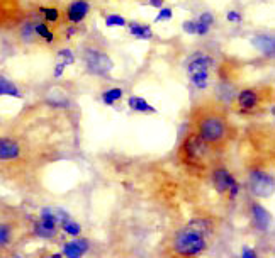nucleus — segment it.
<instances>
[{"mask_svg":"<svg viewBox=\"0 0 275 258\" xmlns=\"http://www.w3.org/2000/svg\"><path fill=\"white\" fill-rule=\"evenodd\" d=\"M127 105H129L132 110H136V112H145V114L157 112V109H155L153 105H150L145 99H141V97H138V95L129 97V100H127Z\"/></svg>","mask_w":275,"mask_h":258,"instance_id":"2eb2a0df","label":"nucleus"},{"mask_svg":"<svg viewBox=\"0 0 275 258\" xmlns=\"http://www.w3.org/2000/svg\"><path fill=\"white\" fill-rule=\"evenodd\" d=\"M182 28L187 34H196V19H190V21H185L182 24Z\"/></svg>","mask_w":275,"mask_h":258,"instance_id":"bb28decb","label":"nucleus"},{"mask_svg":"<svg viewBox=\"0 0 275 258\" xmlns=\"http://www.w3.org/2000/svg\"><path fill=\"white\" fill-rule=\"evenodd\" d=\"M127 21L124 19L121 14H109L105 17V26L107 28H114V26H119V28H122V26H126Z\"/></svg>","mask_w":275,"mask_h":258,"instance_id":"4be33fe9","label":"nucleus"},{"mask_svg":"<svg viewBox=\"0 0 275 258\" xmlns=\"http://www.w3.org/2000/svg\"><path fill=\"white\" fill-rule=\"evenodd\" d=\"M33 29H34V33H36V36L44 39L48 44L55 43V34H53V31L50 29V26H48L46 22H34Z\"/></svg>","mask_w":275,"mask_h":258,"instance_id":"dca6fc26","label":"nucleus"},{"mask_svg":"<svg viewBox=\"0 0 275 258\" xmlns=\"http://www.w3.org/2000/svg\"><path fill=\"white\" fill-rule=\"evenodd\" d=\"M255 44L260 48L263 55H267V53H268V55H272V53H273V41L270 38H267V36L255 38Z\"/></svg>","mask_w":275,"mask_h":258,"instance_id":"aec40b11","label":"nucleus"},{"mask_svg":"<svg viewBox=\"0 0 275 258\" xmlns=\"http://www.w3.org/2000/svg\"><path fill=\"white\" fill-rule=\"evenodd\" d=\"M16 258H21V256H16Z\"/></svg>","mask_w":275,"mask_h":258,"instance_id":"72a5a7b5","label":"nucleus"},{"mask_svg":"<svg viewBox=\"0 0 275 258\" xmlns=\"http://www.w3.org/2000/svg\"><path fill=\"white\" fill-rule=\"evenodd\" d=\"M75 33H77V26H70V29H68V31H66V38H68V39H70V38H72V36H73V34H75Z\"/></svg>","mask_w":275,"mask_h":258,"instance_id":"473e14b6","label":"nucleus"},{"mask_svg":"<svg viewBox=\"0 0 275 258\" xmlns=\"http://www.w3.org/2000/svg\"><path fill=\"white\" fill-rule=\"evenodd\" d=\"M65 68H66V65H63V63H61V61H60V63L55 66V73H53V75H55V78H60L61 75H63Z\"/></svg>","mask_w":275,"mask_h":258,"instance_id":"c756f323","label":"nucleus"},{"mask_svg":"<svg viewBox=\"0 0 275 258\" xmlns=\"http://www.w3.org/2000/svg\"><path fill=\"white\" fill-rule=\"evenodd\" d=\"M163 4H165V0H148V6H152L155 9H162Z\"/></svg>","mask_w":275,"mask_h":258,"instance_id":"7c9ffc66","label":"nucleus"},{"mask_svg":"<svg viewBox=\"0 0 275 258\" xmlns=\"http://www.w3.org/2000/svg\"><path fill=\"white\" fill-rule=\"evenodd\" d=\"M211 150L212 148H209V146L204 143L197 133H190V135L185 138L184 146H182V153H184L185 163H190V165L204 163V160L211 153Z\"/></svg>","mask_w":275,"mask_h":258,"instance_id":"39448f33","label":"nucleus"},{"mask_svg":"<svg viewBox=\"0 0 275 258\" xmlns=\"http://www.w3.org/2000/svg\"><path fill=\"white\" fill-rule=\"evenodd\" d=\"M199 22H202V24L209 26V28H212V24H214V16L211 14V12H202L201 16H199Z\"/></svg>","mask_w":275,"mask_h":258,"instance_id":"a878e982","label":"nucleus"},{"mask_svg":"<svg viewBox=\"0 0 275 258\" xmlns=\"http://www.w3.org/2000/svg\"><path fill=\"white\" fill-rule=\"evenodd\" d=\"M250 187L251 192L258 197H267V195L272 194L273 189V179L270 173L265 170H253L250 175Z\"/></svg>","mask_w":275,"mask_h":258,"instance_id":"6e6552de","label":"nucleus"},{"mask_svg":"<svg viewBox=\"0 0 275 258\" xmlns=\"http://www.w3.org/2000/svg\"><path fill=\"white\" fill-rule=\"evenodd\" d=\"M11 238H12L11 226L6 224V222H0V250H2V248H6V246H9V243H11Z\"/></svg>","mask_w":275,"mask_h":258,"instance_id":"412c9836","label":"nucleus"},{"mask_svg":"<svg viewBox=\"0 0 275 258\" xmlns=\"http://www.w3.org/2000/svg\"><path fill=\"white\" fill-rule=\"evenodd\" d=\"M58 58L61 60V63L63 65H73L75 63V55L72 50H68V48H63V50L58 51Z\"/></svg>","mask_w":275,"mask_h":258,"instance_id":"b1692460","label":"nucleus"},{"mask_svg":"<svg viewBox=\"0 0 275 258\" xmlns=\"http://www.w3.org/2000/svg\"><path fill=\"white\" fill-rule=\"evenodd\" d=\"M251 211H253V222H255L256 228H258L260 231H267L268 222H270L268 212L265 211V209L261 207V206H258V204H255Z\"/></svg>","mask_w":275,"mask_h":258,"instance_id":"4468645a","label":"nucleus"},{"mask_svg":"<svg viewBox=\"0 0 275 258\" xmlns=\"http://www.w3.org/2000/svg\"><path fill=\"white\" fill-rule=\"evenodd\" d=\"M267 99H272V95L267 93L265 88H243L234 97V105L239 112L251 114L256 109H260L267 102Z\"/></svg>","mask_w":275,"mask_h":258,"instance_id":"20e7f679","label":"nucleus"},{"mask_svg":"<svg viewBox=\"0 0 275 258\" xmlns=\"http://www.w3.org/2000/svg\"><path fill=\"white\" fill-rule=\"evenodd\" d=\"M174 17V11L170 7H162L158 9V14L155 17V22H162V21H168Z\"/></svg>","mask_w":275,"mask_h":258,"instance_id":"393cba45","label":"nucleus"},{"mask_svg":"<svg viewBox=\"0 0 275 258\" xmlns=\"http://www.w3.org/2000/svg\"><path fill=\"white\" fill-rule=\"evenodd\" d=\"M192 126L194 133H197L199 138L209 148L219 150L226 145L229 133V119L226 110L221 105L206 104L199 105L192 112Z\"/></svg>","mask_w":275,"mask_h":258,"instance_id":"f257e3e1","label":"nucleus"},{"mask_svg":"<svg viewBox=\"0 0 275 258\" xmlns=\"http://www.w3.org/2000/svg\"><path fill=\"white\" fill-rule=\"evenodd\" d=\"M0 95H9V97H16V99H21V90L17 88L11 80L0 77Z\"/></svg>","mask_w":275,"mask_h":258,"instance_id":"f3484780","label":"nucleus"},{"mask_svg":"<svg viewBox=\"0 0 275 258\" xmlns=\"http://www.w3.org/2000/svg\"><path fill=\"white\" fill-rule=\"evenodd\" d=\"M22 153V146L12 136H0V162H16Z\"/></svg>","mask_w":275,"mask_h":258,"instance_id":"1a4fd4ad","label":"nucleus"},{"mask_svg":"<svg viewBox=\"0 0 275 258\" xmlns=\"http://www.w3.org/2000/svg\"><path fill=\"white\" fill-rule=\"evenodd\" d=\"M127 29H129L131 36H134L136 39H141V41H148V39L153 38V31L150 24H141V22H129L127 24Z\"/></svg>","mask_w":275,"mask_h":258,"instance_id":"ddd939ff","label":"nucleus"},{"mask_svg":"<svg viewBox=\"0 0 275 258\" xmlns=\"http://www.w3.org/2000/svg\"><path fill=\"white\" fill-rule=\"evenodd\" d=\"M241 258H256V253L253 251V250H243V255H241Z\"/></svg>","mask_w":275,"mask_h":258,"instance_id":"2f4dec72","label":"nucleus"},{"mask_svg":"<svg viewBox=\"0 0 275 258\" xmlns=\"http://www.w3.org/2000/svg\"><path fill=\"white\" fill-rule=\"evenodd\" d=\"M39 12L43 14L46 24H55V22H58L61 17L60 9H56V7H39Z\"/></svg>","mask_w":275,"mask_h":258,"instance_id":"6ab92c4d","label":"nucleus"},{"mask_svg":"<svg viewBox=\"0 0 275 258\" xmlns=\"http://www.w3.org/2000/svg\"><path fill=\"white\" fill-rule=\"evenodd\" d=\"M209 31H211L209 26H206V24H202V22L196 21V34L197 36H206Z\"/></svg>","mask_w":275,"mask_h":258,"instance_id":"cd10ccee","label":"nucleus"},{"mask_svg":"<svg viewBox=\"0 0 275 258\" xmlns=\"http://www.w3.org/2000/svg\"><path fill=\"white\" fill-rule=\"evenodd\" d=\"M21 0H0V31L11 29L21 19Z\"/></svg>","mask_w":275,"mask_h":258,"instance_id":"423d86ee","label":"nucleus"},{"mask_svg":"<svg viewBox=\"0 0 275 258\" xmlns=\"http://www.w3.org/2000/svg\"><path fill=\"white\" fill-rule=\"evenodd\" d=\"M212 65H214V61L206 53H194L189 58L185 70H187L190 83L199 88V90H204V88L209 87V73Z\"/></svg>","mask_w":275,"mask_h":258,"instance_id":"7ed1b4c3","label":"nucleus"},{"mask_svg":"<svg viewBox=\"0 0 275 258\" xmlns=\"http://www.w3.org/2000/svg\"><path fill=\"white\" fill-rule=\"evenodd\" d=\"M85 63L88 66V70L97 75H104L114 68V63L109 58V55H105V53L100 50H94V48L85 51Z\"/></svg>","mask_w":275,"mask_h":258,"instance_id":"0eeeda50","label":"nucleus"},{"mask_svg":"<svg viewBox=\"0 0 275 258\" xmlns=\"http://www.w3.org/2000/svg\"><path fill=\"white\" fill-rule=\"evenodd\" d=\"M88 250L87 239H77V241L66 243L63 246V253L66 258H82Z\"/></svg>","mask_w":275,"mask_h":258,"instance_id":"f8f14e48","label":"nucleus"},{"mask_svg":"<svg viewBox=\"0 0 275 258\" xmlns=\"http://www.w3.org/2000/svg\"><path fill=\"white\" fill-rule=\"evenodd\" d=\"M226 19L229 22H241L243 16H241V12H238V11H229L228 14H226Z\"/></svg>","mask_w":275,"mask_h":258,"instance_id":"c85d7f7f","label":"nucleus"},{"mask_svg":"<svg viewBox=\"0 0 275 258\" xmlns=\"http://www.w3.org/2000/svg\"><path fill=\"white\" fill-rule=\"evenodd\" d=\"M206 246L207 243L206 238H204V233L194 228L179 231L174 238V243H172V248L180 258H196L202 255Z\"/></svg>","mask_w":275,"mask_h":258,"instance_id":"f03ea898","label":"nucleus"},{"mask_svg":"<svg viewBox=\"0 0 275 258\" xmlns=\"http://www.w3.org/2000/svg\"><path fill=\"white\" fill-rule=\"evenodd\" d=\"M124 95V90L122 88H110V90L104 92L102 93V102H104L105 105H114L117 100H121Z\"/></svg>","mask_w":275,"mask_h":258,"instance_id":"a211bd4d","label":"nucleus"},{"mask_svg":"<svg viewBox=\"0 0 275 258\" xmlns=\"http://www.w3.org/2000/svg\"><path fill=\"white\" fill-rule=\"evenodd\" d=\"M90 12V4L87 0H75L66 7V21H70L72 24H80Z\"/></svg>","mask_w":275,"mask_h":258,"instance_id":"9b49d317","label":"nucleus"},{"mask_svg":"<svg viewBox=\"0 0 275 258\" xmlns=\"http://www.w3.org/2000/svg\"><path fill=\"white\" fill-rule=\"evenodd\" d=\"M212 184H214V189L219 194H228L229 189H231L233 185H236L238 182L228 168L217 167L216 170L212 172Z\"/></svg>","mask_w":275,"mask_h":258,"instance_id":"9d476101","label":"nucleus"},{"mask_svg":"<svg viewBox=\"0 0 275 258\" xmlns=\"http://www.w3.org/2000/svg\"><path fill=\"white\" fill-rule=\"evenodd\" d=\"M61 228H63V231H66L68 234H73V236H77L80 233V224H77V222L72 219H68V217L61 221Z\"/></svg>","mask_w":275,"mask_h":258,"instance_id":"5701e85b","label":"nucleus"}]
</instances>
